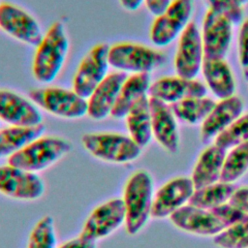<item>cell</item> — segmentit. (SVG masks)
Segmentation results:
<instances>
[{"label":"cell","mask_w":248,"mask_h":248,"mask_svg":"<svg viewBox=\"0 0 248 248\" xmlns=\"http://www.w3.org/2000/svg\"><path fill=\"white\" fill-rule=\"evenodd\" d=\"M36 47L33 76L40 83H50L61 72L69 50V39L63 23L53 22Z\"/></svg>","instance_id":"6da1fadb"},{"label":"cell","mask_w":248,"mask_h":248,"mask_svg":"<svg viewBox=\"0 0 248 248\" xmlns=\"http://www.w3.org/2000/svg\"><path fill=\"white\" fill-rule=\"evenodd\" d=\"M153 179L145 170H138L127 179L123 191L125 229L128 234L140 232L149 218L153 202Z\"/></svg>","instance_id":"7a4b0ae2"},{"label":"cell","mask_w":248,"mask_h":248,"mask_svg":"<svg viewBox=\"0 0 248 248\" xmlns=\"http://www.w3.org/2000/svg\"><path fill=\"white\" fill-rule=\"evenodd\" d=\"M72 150L69 140L56 136H41L8 158V164L38 172L61 160Z\"/></svg>","instance_id":"3957f363"},{"label":"cell","mask_w":248,"mask_h":248,"mask_svg":"<svg viewBox=\"0 0 248 248\" xmlns=\"http://www.w3.org/2000/svg\"><path fill=\"white\" fill-rule=\"evenodd\" d=\"M81 144L93 157L113 164L133 162L141 153L139 144L119 133H87L82 136Z\"/></svg>","instance_id":"277c9868"},{"label":"cell","mask_w":248,"mask_h":248,"mask_svg":"<svg viewBox=\"0 0 248 248\" xmlns=\"http://www.w3.org/2000/svg\"><path fill=\"white\" fill-rule=\"evenodd\" d=\"M108 62L110 67L119 72L149 74L166 62V56L141 44L121 42L109 46Z\"/></svg>","instance_id":"5b68a950"},{"label":"cell","mask_w":248,"mask_h":248,"mask_svg":"<svg viewBox=\"0 0 248 248\" xmlns=\"http://www.w3.org/2000/svg\"><path fill=\"white\" fill-rule=\"evenodd\" d=\"M30 100L46 112L61 118L78 119L87 114V99L74 90L43 87L29 92Z\"/></svg>","instance_id":"8992f818"},{"label":"cell","mask_w":248,"mask_h":248,"mask_svg":"<svg viewBox=\"0 0 248 248\" xmlns=\"http://www.w3.org/2000/svg\"><path fill=\"white\" fill-rule=\"evenodd\" d=\"M193 12V0H172L169 7L155 16L150 27L149 38L156 46L172 43L189 24Z\"/></svg>","instance_id":"52a82bcc"},{"label":"cell","mask_w":248,"mask_h":248,"mask_svg":"<svg viewBox=\"0 0 248 248\" xmlns=\"http://www.w3.org/2000/svg\"><path fill=\"white\" fill-rule=\"evenodd\" d=\"M108 44H97L80 61L73 78V90L82 98L88 99L108 75Z\"/></svg>","instance_id":"ba28073f"},{"label":"cell","mask_w":248,"mask_h":248,"mask_svg":"<svg viewBox=\"0 0 248 248\" xmlns=\"http://www.w3.org/2000/svg\"><path fill=\"white\" fill-rule=\"evenodd\" d=\"M125 206L120 198L110 199L95 207L86 218L80 236L92 240H101L125 224Z\"/></svg>","instance_id":"9c48e42d"},{"label":"cell","mask_w":248,"mask_h":248,"mask_svg":"<svg viewBox=\"0 0 248 248\" xmlns=\"http://www.w3.org/2000/svg\"><path fill=\"white\" fill-rule=\"evenodd\" d=\"M204 58L202 35L194 21H190L179 36L174 55V70L179 77L196 78Z\"/></svg>","instance_id":"30bf717a"},{"label":"cell","mask_w":248,"mask_h":248,"mask_svg":"<svg viewBox=\"0 0 248 248\" xmlns=\"http://www.w3.org/2000/svg\"><path fill=\"white\" fill-rule=\"evenodd\" d=\"M45 193V183L36 172L10 164L0 166V194L18 201H36Z\"/></svg>","instance_id":"8fae6325"},{"label":"cell","mask_w":248,"mask_h":248,"mask_svg":"<svg viewBox=\"0 0 248 248\" xmlns=\"http://www.w3.org/2000/svg\"><path fill=\"white\" fill-rule=\"evenodd\" d=\"M0 28L16 40L37 46L44 35L39 22L26 11L12 3H0Z\"/></svg>","instance_id":"7c38bea8"},{"label":"cell","mask_w":248,"mask_h":248,"mask_svg":"<svg viewBox=\"0 0 248 248\" xmlns=\"http://www.w3.org/2000/svg\"><path fill=\"white\" fill-rule=\"evenodd\" d=\"M194 191L191 177L178 176L167 181L154 194L151 217L155 219L170 217L189 202Z\"/></svg>","instance_id":"4fadbf2b"},{"label":"cell","mask_w":248,"mask_h":248,"mask_svg":"<svg viewBox=\"0 0 248 248\" xmlns=\"http://www.w3.org/2000/svg\"><path fill=\"white\" fill-rule=\"evenodd\" d=\"M204 57L225 58L232 37V23L224 16L208 9L202 27Z\"/></svg>","instance_id":"5bb4252c"},{"label":"cell","mask_w":248,"mask_h":248,"mask_svg":"<svg viewBox=\"0 0 248 248\" xmlns=\"http://www.w3.org/2000/svg\"><path fill=\"white\" fill-rule=\"evenodd\" d=\"M207 88L196 78L179 76L162 77L150 84L148 96L171 105L192 97L206 96Z\"/></svg>","instance_id":"9a60e30c"},{"label":"cell","mask_w":248,"mask_h":248,"mask_svg":"<svg viewBox=\"0 0 248 248\" xmlns=\"http://www.w3.org/2000/svg\"><path fill=\"white\" fill-rule=\"evenodd\" d=\"M169 218L178 230L201 236H215L226 229L210 210L190 204L182 206Z\"/></svg>","instance_id":"2e32d148"},{"label":"cell","mask_w":248,"mask_h":248,"mask_svg":"<svg viewBox=\"0 0 248 248\" xmlns=\"http://www.w3.org/2000/svg\"><path fill=\"white\" fill-rule=\"evenodd\" d=\"M0 120L10 126H36L42 124L43 115L32 101L14 91L0 89Z\"/></svg>","instance_id":"e0dca14e"},{"label":"cell","mask_w":248,"mask_h":248,"mask_svg":"<svg viewBox=\"0 0 248 248\" xmlns=\"http://www.w3.org/2000/svg\"><path fill=\"white\" fill-rule=\"evenodd\" d=\"M149 106L153 138L166 151L176 153L179 146V133L177 119L170 106L151 97H149Z\"/></svg>","instance_id":"ac0fdd59"},{"label":"cell","mask_w":248,"mask_h":248,"mask_svg":"<svg viewBox=\"0 0 248 248\" xmlns=\"http://www.w3.org/2000/svg\"><path fill=\"white\" fill-rule=\"evenodd\" d=\"M244 104L240 97L232 96L219 100L201 124L200 138L204 143L215 140L243 113Z\"/></svg>","instance_id":"d6986e66"},{"label":"cell","mask_w":248,"mask_h":248,"mask_svg":"<svg viewBox=\"0 0 248 248\" xmlns=\"http://www.w3.org/2000/svg\"><path fill=\"white\" fill-rule=\"evenodd\" d=\"M123 72L108 74L94 89L87 99V115L96 121L103 120L111 114L120 88L127 78Z\"/></svg>","instance_id":"ffe728a7"},{"label":"cell","mask_w":248,"mask_h":248,"mask_svg":"<svg viewBox=\"0 0 248 248\" xmlns=\"http://www.w3.org/2000/svg\"><path fill=\"white\" fill-rule=\"evenodd\" d=\"M206 88L219 100L234 95L235 79L225 58H203L201 70Z\"/></svg>","instance_id":"44dd1931"},{"label":"cell","mask_w":248,"mask_h":248,"mask_svg":"<svg viewBox=\"0 0 248 248\" xmlns=\"http://www.w3.org/2000/svg\"><path fill=\"white\" fill-rule=\"evenodd\" d=\"M226 154L227 150L215 143L202 151L191 175L195 189L220 181Z\"/></svg>","instance_id":"7402d4cb"},{"label":"cell","mask_w":248,"mask_h":248,"mask_svg":"<svg viewBox=\"0 0 248 248\" xmlns=\"http://www.w3.org/2000/svg\"><path fill=\"white\" fill-rule=\"evenodd\" d=\"M129 137L141 148L145 147L153 138L149 97H141L125 116Z\"/></svg>","instance_id":"603a6c76"},{"label":"cell","mask_w":248,"mask_h":248,"mask_svg":"<svg viewBox=\"0 0 248 248\" xmlns=\"http://www.w3.org/2000/svg\"><path fill=\"white\" fill-rule=\"evenodd\" d=\"M149 74H133L124 80L110 116L125 118L130 108L143 96L148 95L150 87Z\"/></svg>","instance_id":"cb8c5ba5"},{"label":"cell","mask_w":248,"mask_h":248,"mask_svg":"<svg viewBox=\"0 0 248 248\" xmlns=\"http://www.w3.org/2000/svg\"><path fill=\"white\" fill-rule=\"evenodd\" d=\"M45 126H10L0 130V158L10 157L43 136Z\"/></svg>","instance_id":"d4e9b609"},{"label":"cell","mask_w":248,"mask_h":248,"mask_svg":"<svg viewBox=\"0 0 248 248\" xmlns=\"http://www.w3.org/2000/svg\"><path fill=\"white\" fill-rule=\"evenodd\" d=\"M215 104L214 100L203 96L187 98L170 106L177 120L188 125H197L203 122Z\"/></svg>","instance_id":"484cf974"},{"label":"cell","mask_w":248,"mask_h":248,"mask_svg":"<svg viewBox=\"0 0 248 248\" xmlns=\"http://www.w3.org/2000/svg\"><path fill=\"white\" fill-rule=\"evenodd\" d=\"M235 190L232 183L218 181L208 186L195 189L188 204L210 210L223 203L229 202Z\"/></svg>","instance_id":"4316f807"},{"label":"cell","mask_w":248,"mask_h":248,"mask_svg":"<svg viewBox=\"0 0 248 248\" xmlns=\"http://www.w3.org/2000/svg\"><path fill=\"white\" fill-rule=\"evenodd\" d=\"M248 170V141L235 145L226 154L220 181L233 183Z\"/></svg>","instance_id":"83f0119b"},{"label":"cell","mask_w":248,"mask_h":248,"mask_svg":"<svg viewBox=\"0 0 248 248\" xmlns=\"http://www.w3.org/2000/svg\"><path fill=\"white\" fill-rule=\"evenodd\" d=\"M27 248H57L55 225L51 216H44L35 224L28 236Z\"/></svg>","instance_id":"f1b7e54d"},{"label":"cell","mask_w":248,"mask_h":248,"mask_svg":"<svg viewBox=\"0 0 248 248\" xmlns=\"http://www.w3.org/2000/svg\"><path fill=\"white\" fill-rule=\"evenodd\" d=\"M213 243L219 248H248V215L216 234Z\"/></svg>","instance_id":"f546056e"},{"label":"cell","mask_w":248,"mask_h":248,"mask_svg":"<svg viewBox=\"0 0 248 248\" xmlns=\"http://www.w3.org/2000/svg\"><path fill=\"white\" fill-rule=\"evenodd\" d=\"M248 141V113H242L216 139L214 143L228 150Z\"/></svg>","instance_id":"4dcf8cb0"},{"label":"cell","mask_w":248,"mask_h":248,"mask_svg":"<svg viewBox=\"0 0 248 248\" xmlns=\"http://www.w3.org/2000/svg\"><path fill=\"white\" fill-rule=\"evenodd\" d=\"M208 9L227 17L232 25L240 24L243 21V9L236 0H204Z\"/></svg>","instance_id":"1f68e13d"},{"label":"cell","mask_w":248,"mask_h":248,"mask_svg":"<svg viewBox=\"0 0 248 248\" xmlns=\"http://www.w3.org/2000/svg\"><path fill=\"white\" fill-rule=\"evenodd\" d=\"M210 211L225 226V228L239 222L248 215L236 206L232 205L231 202L223 203L213 209H210Z\"/></svg>","instance_id":"d6a6232c"},{"label":"cell","mask_w":248,"mask_h":248,"mask_svg":"<svg viewBox=\"0 0 248 248\" xmlns=\"http://www.w3.org/2000/svg\"><path fill=\"white\" fill-rule=\"evenodd\" d=\"M238 62L242 76L248 81V18L241 22L237 39Z\"/></svg>","instance_id":"836d02e7"},{"label":"cell","mask_w":248,"mask_h":248,"mask_svg":"<svg viewBox=\"0 0 248 248\" xmlns=\"http://www.w3.org/2000/svg\"><path fill=\"white\" fill-rule=\"evenodd\" d=\"M229 202L248 214V187L236 189Z\"/></svg>","instance_id":"e575fe53"},{"label":"cell","mask_w":248,"mask_h":248,"mask_svg":"<svg viewBox=\"0 0 248 248\" xmlns=\"http://www.w3.org/2000/svg\"><path fill=\"white\" fill-rule=\"evenodd\" d=\"M57 248H96V242L78 235L62 243Z\"/></svg>","instance_id":"d590c367"},{"label":"cell","mask_w":248,"mask_h":248,"mask_svg":"<svg viewBox=\"0 0 248 248\" xmlns=\"http://www.w3.org/2000/svg\"><path fill=\"white\" fill-rule=\"evenodd\" d=\"M171 1L172 0H144V4L148 12L157 16L169 7Z\"/></svg>","instance_id":"8d00e7d4"},{"label":"cell","mask_w":248,"mask_h":248,"mask_svg":"<svg viewBox=\"0 0 248 248\" xmlns=\"http://www.w3.org/2000/svg\"><path fill=\"white\" fill-rule=\"evenodd\" d=\"M121 6L129 12H135L140 8L144 0H119Z\"/></svg>","instance_id":"74e56055"},{"label":"cell","mask_w":248,"mask_h":248,"mask_svg":"<svg viewBox=\"0 0 248 248\" xmlns=\"http://www.w3.org/2000/svg\"><path fill=\"white\" fill-rule=\"evenodd\" d=\"M241 6H244L246 4H248V0H236Z\"/></svg>","instance_id":"f35d334b"}]
</instances>
